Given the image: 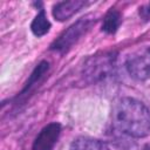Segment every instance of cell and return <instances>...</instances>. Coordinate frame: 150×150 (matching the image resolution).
<instances>
[{"label": "cell", "mask_w": 150, "mask_h": 150, "mask_svg": "<svg viewBox=\"0 0 150 150\" xmlns=\"http://www.w3.org/2000/svg\"><path fill=\"white\" fill-rule=\"evenodd\" d=\"M112 121L120 131L135 138L145 137L150 132V111L135 98H121L114 107Z\"/></svg>", "instance_id": "obj_1"}, {"label": "cell", "mask_w": 150, "mask_h": 150, "mask_svg": "<svg viewBox=\"0 0 150 150\" xmlns=\"http://www.w3.org/2000/svg\"><path fill=\"white\" fill-rule=\"evenodd\" d=\"M125 68L135 80H150V47H144L130 54L127 59Z\"/></svg>", "instance_id": "obj_2"}, {"label": "cell", "mask_w": 150, "mask_h": 150, "mask_svg": "<svg viewBox=\"0 0 150 150\" xmlns=\"http://www.w3.org/2000/svg\"><path fill=\"white\" fill-rule=\"evenodd\" d=\"M115 66V59L111 55H102L91 57L86 67L84 75L90 79V81H101L112 73Z\"/></svg>", "instance_id": "obj_3"}, {"label": "cell", "mask_w": 150, "mask_h": 150, "mask_svg": "<svg viewBox=\"0 0 150 150\" xmlns=\"http://www.w3.org/2000/svg\"><path fill=\"white\" fill-rule=\"evenodd\" d=\"M90 21L88 19H81L76 23L69 27L67 32H64L57 41H55L54 48L59 50H66L69 46H71L86 30V28L89 26Z\"/></svg>", "instance_id": "obj_4"}, {"label": "cell", "mask_w": 150, "mask_h": 150, "mask_svg": "<svg viewBox=\"0 0 150 150\" xmlns=\"http://www.w3.org/2000/svg\"><path fill=\"white\" fill-rule=\"evenodd\" d=\"M61 128L57 123H50L45 127L38 137L34 141L33 149L34 150H52L54 144L56 143Z\"/></svg>", "instance_id": "obj_5"}, {"label": "cell", "mask_w": 150, "mask_h": 150, "mask_svg": "<svg viewBox=\"0 0 150 150\" xmlns=\"http://www.w3.org/2000/svg\"><path fill=\"white\" fill-rule=\"evenodd\" d=\"M82 6H84L83 1L73 0V1H62L54 6L53 15L59 21H64L73 16Z\"/></svg>", "instance_id": "obj_6"}, {"label": "cell", "mask_w": 150, "mask_h": 150, "mask_svg": "<svg viewBox=\"0 0 150 150\" xmlns=\"http://www.w3.org/2000/svg\"><path fill=\"white\" fill-rule=\"evenodd\" d=\"M70 150H109V148L105 143L98 139L80 137L71 143Z\"/></svg>", "instance_id": "obj_7"}, {"label": "cell", "mask_w": 150, "mask_h": 150, "mask_svg": "<svg viewBox=\"0 0 150 150\" xmlns=\"http://www.w3.org/2000/svg\"><path fill=\"white\" fill-rule=\"evenodd\" d=\"M32 32L36 35V36H42L45 35L46 33H48L49 28H50V23L45 14L43 11H41L36 16L35 19L33 20L32 22Z\"/></svg>", "instance_id": "obj_8"}, {"label": "cell", "mask_w": 150, "mask_h": 150, "mask_svg": "<svg viewBox=\"0 0 150 150\" xmlns=\"http://www.w3.org/2000/svg\"><path fill=\"white\" fill-rule=\"evenodd\" d=\"M120 21H121V16L117 12L115 11H110L107 16L104 18V23H103V30H105L107 33H114L118 26H120Z\"/></svg>", "instance_id": "obj_9"}, {"label": "cell", "mask_w": 150, "mask_h": 150, "mask_svg": "<svg viewBox=\"0 0 150 150\" xmlns=\"http://www.w3.org/2000/svg\"><path fill=\"white\" fill-rule=\"evenodd\" d=\"M144 12H145V14H146V15H148V16H149V15H150V4H149V5H148V6H146V8H145V9H144Z\"/></svg>", "instance_id": "obj_10"}, {"label": "cell", "mask_w": 150, "mask_h": 150, "mask_svg": "<svg viewBox=\"0 0 150 150\" xmlns=\"http://www.w3.org/2000/svg\"><path fill=\"white\" fill-rule=\"evenodd\" d=\"M144 150H150V144H148V145L144 148Z\"/></svg>", "instance_id": "obj_11"}]
</instances>
